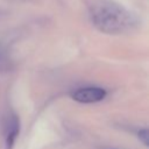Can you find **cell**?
Listing matches in <instances>:
<instances>
[{
    "instance_id": "obj_1",
    "label": "cell",
    "mask_w": 149,
    "mask_h": 149,
    "mask_svg": "<svg viewBox=\"0 0 149 149\" xmlns=\"http://www.w3.org/2000/svg\"><path fill=\"white\" fill-rule=\"evenodd\" d=\"M93 26L105 34H123L133 30L139 21L136 16L116 3H101L91 13Z\"/></svg>"
},
{
    "instance_id": "obj_3",
    "label": "cell",
    "mask_w": 149,
    "mask_h": 149,
    "mask_svg": "<svg viewBox=\"0 0 149 149\" xmlns=\"http://www.w3.org/2000/svg\"><path fill=\"white\" fill-rule=\"evenodd\" d=\"M19 129H20V125H19V120L16 116H10V119L8 120L7 123V133H6V146L7 149H12V147L15 143V140L19 135Z\"/></svg>"
},
{
    "instance_id": "obj_2",
    "label": "cell",
    "mask_w": 149,
    "mask_h": 149,
    "mask_svg": "<svg viewBox=\"0 0 149 149\" xmlns=\"http://www.w3.org/2000/svg\"><path fill=\"white\" fill-rule=\"evenodd\" d=\"M71 97L74 101H78L81 104H94V102L101 101L106 97V91L97 86H86V87H80L76 90L71 94Z\"/></svg>"
},
{
    "instance_id": "obj_4",
    "label": "cell",
    "mask_w": 149,
    "mask_h": 149,
    "mask_svg": "<svg viewBox=\"0 0 149 149\" xmlns=\"http://www.w3.org/2000/svg\"><path fill=\"white\" fill-rule=\"evenodd\" d=\"M148 137H149V135H148L147 129H142V130L139 132V139L143 142L144 146H148Z\"/></svg>"
}]
</instances>
